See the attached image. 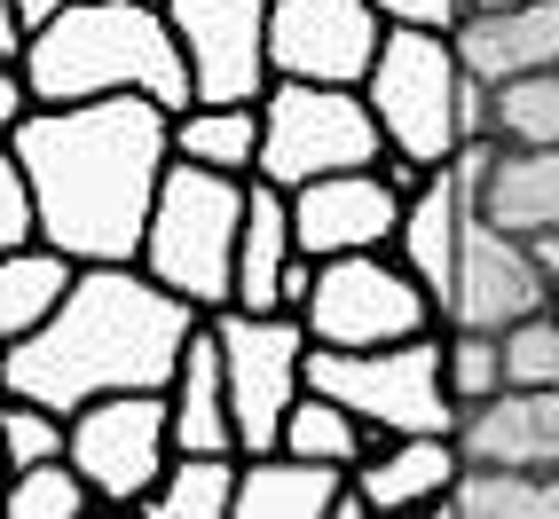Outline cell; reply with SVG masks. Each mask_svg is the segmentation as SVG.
Returning <instances> with one entry per match:
<instances>
[{
	"label": "cell",
	"mask_w": 559,
	"mask_h": 519,
	"mask_svg": "<svg viewBox=\"0 0 559 519\" xmlns=\"http://www.w3.org/2000/svg\"><path fill=\"white\" fill-rule=\"evenodd\" d=\"M198 323H205V307L166 291L142 260H95L32 339H9L0 386L48 401L63 418L103 394H166Z\"/></svg>",
	"instance_id": "obj_2"
},
{
	"label": "cell",
	"mask_w": 559,
	"mask_h": 519,
	"mask_svg": "<svg viewBox=\"0 0 559 519\" xmlns=\"http://www.w3.org/2000/svg\"><path fill=\"white\" fill-rule=\"evenodd\" d=\"M480 213L504 220V229H520V237L559 229V142H544V150H497Z\"/></svg>",
	"instance_id": "obj_23"
},
{
	"label": "cell",
	"mask_w": 559,
	"mask_h": 519,
	"mask_svg": "<svg viewBox=\"0 0 559 519\" xmlns=\"http://www.w3.org/2000/svg\"><path fill=\"white\" fill-rule=\"evenodd\" d=\"M308 386L340 394L379 440L465 425V401L450 386V330H426L402 347H308Z\"/></svg>",
	"instance_id": "obj_5"
},
{
	"label": "cell",
	"mask_w": 559,
	"mask_h": 519,
	"mask_svg": "<svg viewBox=\"0 0 559 519\" xmlns=\"http://www.w3.org/2000/svg\"><path fill=\"white\" fill-rule=\"evenodd\" d=\"M386 24H433V32H457L473 16V0H379Z\"/></svg>",
	"instance_id": "obj_33"
},
{
	"label": "cell",
	"mask_w": 559,
	"mask_h": 519,
	"mask_svg": "<svg viewBox=\"0 0 559 519\" xmlns=\"http://www.w3.org/2000/svg\"><path fill=\"white\" fill-rule=\"evenodd\" d=\"M308 330H316V347H402V339H426V330H450V315L426 291V276L394 244H379V252L323 260Z\"/></svg>",
	"instance_id": "obj_8"
},
{
	"label": "cell",
	"mask_w": 559,
	"mask_h": 519,
	"mask_svg": "<svg viewBox=\"0 0 559 519\" xmlns=\"http://www.w3.org/2000/svg\"><path fill=\"white\" fill-rule=\"evenodd\" d=\"M24 80L40 102H95V95H151L166 110L198 102L166 0H71L56 24L32 32Z\"/></svg>",
	"instance_id": "obj_3"
},
{
	"label": "cell",
	"mask_w": 559,
	"mask_h": 519,
	"mask_svg": "<svg viewBox=\"0 0 559 519\" xmlns=\"http://www.w3.org/2000/svg\"><path fill=\"white\" fill-rule=\"evenodd\" d=\"M181 32L198 102H269L276 56H269V16L276 0H166Z\"/></svg>",
	"instance_id": "obj_12"
},
{
	"label": "cell",
	"mask_w": 559,
	"mask_h": 519,
	"mask_svg": "<svg viewBox=\"0 0 559 519\" xmlns=\"http://www.w3.org/2000/svg\"><path fill=\"white\" fill-rule=\"evenodd\" d=\"M551 307V268L536 260V244L504 229V220L473 213L465 252H457V291H450V323L457 330H512L520 315Z\"/></svg>",
	"instance_id": "obj_14"
},
{
	"label": "cell",
	"mask_w": 559,
	"mask_h": 519,
	"mask_svg": "<svg viewBox=\"0 0 559 519\" xmlns=\"http://www.w3.org/2000/svg\"><path fill=\"white\" fill-rule=\"evenodd\" d=\"M95 496V480L71 464V457H48V464H24L9 472V519H80Z\"/></svg>",
	"instance_id": "obj_29"
},
{
	"label": "cell",
	"mask_w": 559,
	"mask_h": 519,
	"mask_svg": "<svg viewBox=\"0 0 559 519\" xmlns=\"http://www.w3.org/2000/svg\"><path fill=\"white\" fill-rule=\"evenodd\" d=\"M473 9H520V0H473Z\"/></svg>",
	"instance_id": "obj_36"
},
{
	"label": "cell",
	"mask_w": 559,
	"mask_h": 519,
	"mask_svg": "<svg viewBox=\"0 0 559 519\" xmlns=\"http://www.w3.org/2000/svg\"><path fill=\"white\" fill-rule=\"evenodd\" d=\"M221 354H229V401H237V449H284V418L308 394V347L316 330L292 307H213Z\"/></svg>",
	"instance_id": "obj_9"
},
{
	"label": "cell",
	"mask_w": 559,
	"mask_h": 519,
	"mask_svg": "<svg viewBox=\"0 0 559 519\" xmlns=\"http://www.w3.org/2000/svg\"><path fill=\"white\" fill-rule=\"evenodd\" d=\"M260 142H269L260 102H190V110H174V158H198V166H221V173H260Z\"/></svg>",
	"instance_id": "obj_26"
},
{
	"label": "cell",
	"mask_w": 559,
	"mask_h": 519,
	"mask_svg": "<svg viewBox=\"0 0 559 519\" xmlns=\"http://www.w3.org/2000/svg\"><path fill=\"white\" fill-rule=\"evenodd\" d=\"M245 197L252 173H221L198 158L166 166V190L151 205V237H142V268L190 307H229L237 300V244H245Z\"/></svg>",
	"instance_id": "obj_4"
},
{
	"label": "cell",
	"mask_w": 559,
	"mask_h": 519,
	"mask_svg": "<svg viewBox=\"0 0 559 519\" xmlns=\"http://www.w3.org/2000/svg\"><path fill=\"white\" fill-rule=\"evenodd\" d=\"M237 480H245L237 449H174L166 480L142 496V511L151 519H237Z\"/></svg>",
	"instance_id": "obj_24"
},
{
	"label": "cell",
	"mask_w": 559,
	"mask_h": 519,
	"mask_svg": "<svg viewBox=\"0 0 559 519\" xmlns=\"http://www.w3.org/2000/svg\"><path fill=\"white\" fill-rule=\"evenodd\" d=\"M473 213H480V197H473V181H465L457 158H450V166H433L418 190H409L402 237H394V252L426 276V291L441 300V315H450V291H457V252H465Z\"/></svg>",
	"instance_id": "obj_16"
},
{
	"label": "cell",
	"mask_w": 559,
	"mask_h": 519,
	"mask_svg": "<svg viewBox=\"0 0 559 519\" xmlns=\"http://www.w3.org/2000/svg\"><path fill=\"white\" fill-rule=\"evenodd\" d=\"M450 386H457L465 410L512 386V370H504V330H457V323H450Z\"/></svg>",
	"instance_id": "obj_31"
},
{
	"label": "cell",
	"mask_w": 559,
	"mask_h": 519,
	"mask_svg": "<svg viewBox=\"0 0 559 519\" xmlns=\"http://www.w3.org/2000/svg\"><path fill=\"white\" fill-rule=\"evenodd\" d=\"M497 142L504 150L559 142V71H520V80L497 87Z\"/></svg>",
	"instance_id": "obj_28"
},
{
	"label": "cell",
	"mask_w": 559,
	"mask_h": 519,
	"mask_svg": "<svg viewBox=\"0 0 559 519\" xmlns=\"http://www.w3.org/2000/svg\"><path fill=\"white\" fill-rule=\"evenodd\" d=\"M370 440H379V433H370L340 394H316V386L292 401V418H284V449H300V457H316V464H347V472H355V464L370 457Z\"/></svg>",
	"instance_id": "obj_27"
},
{
	"label": "cell",
	"mask_w": 559,
	"mask_h": 519,
	"mask_svg": "<svg viewBox=\"0 0 559 519\" xmlns=\"http://www.w3.org/2000/svg\"><path fill=\"white\" fill-rule=\"evenodd\" d=\"M465 56H457V32H433V24H394L379 63H370V110L386 126V150L409 158L418 173L450 166L465 150Z\"/></svg>",
	"instance_id": "obj_6"
},
{
	"label": "cell",
	"mask_w": 559,
	"mask_h": 519,
	"mask_svg": "<svg viewBox=\"0 0 559 519\" xmlns=\"http://www.w3.org/2000/svg\"><path fill=\"white\" fill-rule=\"evenodd\" d=\"M87 260H71L63 244H24V252H0V347L9 339H32L63 300H71V283H80Z\"/></svg>",
	"instance_id": "obj_22"
},
{
	"label": "cell",
	"mask_w": 559,
	"mask_h": 519,
	"mask_svg": "<svg viewBox=\"0 0 559 519\" xmlns=\"http://www.w3.org/2000/svg\"><path fill=\"white\" fill-rule=\"evenodd\" d=\"M300 260V229H292V190L269 173H252L245 197V244H237V300L229 307H276L284 268Z\"/></svg>",
	"instance_id": "obj_21"
},
{
	"label": "cell",
	"mask_w": 559,
	"mask_h": 519,
	"mask_svg": "<svg viewBox=\"0 0 559 519\" xmlns=\"http://www.w3.org/2000/svg\"><path fill=\"white\" fill-rule=\"evenodd\" d=\"M40 190V237L71 260H142L151 205L174 166V110L151 95L40 102L24 126L0 134Z\"/></svg>",
	"instance_id": "obj_1"
},
{
	"label": "cell",
	"mask_w": 559,
	"mask_h": 519,
	"mask_svg": "<svg viewBox=\"0 0 559 519\" xmlns=\"http://www.w3.org/2000/svg\"><path fill=\"white\" fill-rule=\"evenodd\" d=\"M9 9H16V16H24L32 32H40V24H56V16L71 9V0H9Z\"/></svg>",
	"instance_id": "obj_34"
},
{
	"label": "cell",
	"mask_w": 559,
	"mask_h": 519,
	"mask_svg": "<svg viewBox=\"0 0 559 519\" xmlns=\"http://www.w3.org/2000/svg\"><path fill=\"white\" fill-rule=\"evenodd\" d=\"M386 9L379 0H276L269 16V56L276 80H323V87H362L386 48Z\"/></svg>",
	"instance_id": "obj_13"
},
{
	"label": "cell",
	"mask_w": 559,
	"mask_h": 519,
	"mask_svg": "<svg viewBox=\"0 0 559 519\" xmlns=\"http://www.w3.org/2000/svg\"><path fill=\"white\" fill-rule=\"evenodd\" d=\"M528 244H536V260H544V268H551V276H559V229H536V237H528Z\"/></svg>",
	"instance_id": "obj_35"
},
{
	"label": "cell",
	"mask_w": 559,
	"mask_h": 519,
	"mask_svg": "<svg viewBox=\"0 0 559 519\" xmlns=\"http://www.w3.org/2000/svg\"><path fill=\"white\" fill-rule=\"evenodd\" d=\"M465 464H528L559 472V386H504L489 401H473L457 425Z\"/></svg>",
	"instance_id": "obj_15"
},
{
	"label": "cell",
	"mask_w": 559,
	"mask_h": 519,
	"mask_svg": "<svg viewBox=\"0 0 559 519\" xmlns=\"http://www.w3.org/2000/svg\"><path fill=\"white\" fill-rule=\"evenodd\" d=\"M551 307H559V276H551Z\"/></svg>",
	"instance_id": "obj_37"
},
{
	"label": "cell",
	"mask_w": 559,
	"mask_h": 519,
	"mask_svg": "<svg viewBox=\"0 0 559 519\" xmlns=\"http://www.w3.org/2000/svg\"><path fill=\"white\" fill-rule=\"evenodd\" d=\"M418 181H426V173L409 166V158L300 181V190H292V229H300V252L340 260V252H379V244H394Z\"/></svg>",
	"instance_id": "obj_11"
},
{
	"label": "cell",
	"mask_w": 559,
	"mask_h": 519,
	"mask_svg": "<svg viewBox=\"0 0 559 519\" xmlns=\"http://www.w3.org/2000/svg\"><path fill=\"white\" fill-rule=\"evenodd\" d=\"M347 464H316L300 449H260L245 457V480H237V519H331L347 488Z\"/></svg>",
	"instance_id": "obj_20"
},
{
	"label": "cell",
	"mask_w": 559,
	"mask_h": 519,
	"mask_svg": "<svg viewBox=\"0 0 559 519\" xmlns=\"http://www.w3.org/2000/svg\"><path fill=\"white\" fill-rule=\"evenodd\" d=\"M71 464L103 504H142L174 464V401L166 394H103L71 410Z\"/></svg>",
	"instance_id": "obj_10"
},
{
	"label": "cell",
	"mask_w": 559,
	"mask_h": 519,
	"mask_svg": "<svg viewBox=\"0 0 559 519\" xmlns=\"http://www.w3.org/2000/svg\"><path fill=\"white\" fill-rule=\"evenodd\" d=\"M457 472H465L457 433H394V440H370V457L355 464V488L370 496V511H441Z\"/></svg>",
	"instance_id": "obj_17"
},
{
	"label": "cell",
	"mask_w": 559,
	"mask_h": 519,
	"mask_svg": "<svg viewBox=\"0 0 559 519\" xmlns=\"http://www.w3.org/2000/svg\"><path fill=\"white\" fill-rule=\"evenodd\" d=\"M269 142H260V173L300 190V181H323V173H347V166H386V126L370 110L362 87H323V80H276L269 102Z\"/></svg>",
	"instance_id": "obj_7"
},
{
	"label": "cell",
	"mask_w": 559,
	"mask_h": 519,
	"mask_svg": "<svg viewBox=\"0 0 559 519\" xmlns=\"http://www.w3.org/2000/svg\"><path fill=\"white\" fill-rule=\"evenodd\" d=\"M504 370L512 386H559V307H536L504 330Z\"/></svg>",
	"instance_id": "obj_32"
},
{
	"label": "cell",
	"mask_w": 559,
	"mask_h": 519,
	"mask_svg": "<svg viewBox=\"0 0 559 519\" xmlns=\"http://www.w3.org/2000/svg\"><path fill=\"white\" fill-rule=\"evenodd\" d=\"M441 519H559V472L528 464H465L441 496Z\"/></svg>",
	"instance_id": "obj_25"
},
{
	"label": "cell",
	"mask_w": 559,
	"mask_h": 519,
	"mask_svg": "<svg viewBox=\"0 0 559 519\" xmlns=\"http://www.w3.org/2000/svg\"><path fill=\"white\" fill-rule=\"evenodd\" d=\"M166 401H174V449H237L229 354H221V330H213V315L198 323V339H190V354H181V370H174ZM237 457H245V449H237Z\"/></svg>",
	"instance_id": "obj_19"
},
{
	"label": "cell",
	"mask_w": 559,
	"mask_h": 519,
	"mask_svg": "<svg viewBox=\"0 0 559 519\" xmlns=\"http://www.w3.org/2000/svg\"><path fill=\"white\" fill-rule=\"evenodd\" d=\"M457 56L473 80H520V71H559V0H520V9H473L457 24Z\"/></svg>",
	"instance_id": "obj_18"
},
{
	"label": "cell",
	"mask_w": 559,
	"mask_h": 519,
	"mask_svg": "<svg viewBox=\"0 0 559 519\" xmlns=\"http://www.w3.org/2000/svg\"><path fill=\"white\" fill-rule=\"evenodd\" d=\"M0 433H9V472L48 464V457H71V418L48 410V401H32V394L0 401Z\"/></svg>",
	"instance_id": "obj_30"
}]
</instances>
